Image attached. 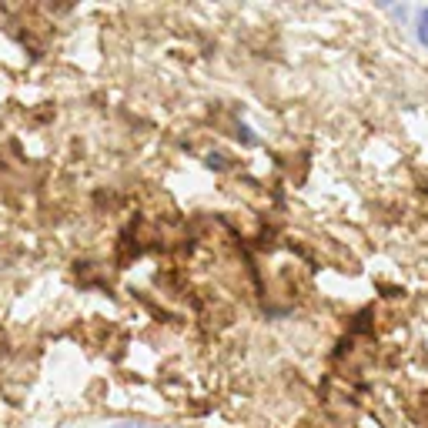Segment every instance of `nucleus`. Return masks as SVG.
<instances>
[{"label":"nucleus","mask_w":428,"mask_h":428,"mask_svg":"<svg viewBox=\"0 0 428 428\" xmlns=\"http://www.w3.org/2000/svg\"><path fill=\"white\" fill-rule=\"evenodd\" d=\"M418 31L428 34V7H425V10H418Z\"/></svg>","instance_id":"nucleus-1"},{"label":"nucleus","mask_w":428,"mask_h":428,"mask_svg":"<svg viewBox=\"0 0 428 428\" xmlns=\"http://www.w3.org/2000/svg\"><path fill=\"white\" fill-rule=\"evenodd\" d=\"M418 41H422V44L428 47V34H425V31H418Z\"/></svg>","instance_id":"nucleus-2"}]
</instances>
